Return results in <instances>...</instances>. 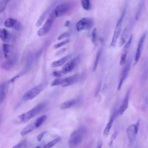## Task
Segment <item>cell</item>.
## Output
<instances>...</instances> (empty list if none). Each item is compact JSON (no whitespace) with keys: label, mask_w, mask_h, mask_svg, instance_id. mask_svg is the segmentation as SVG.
<instances>
[{"label":"cell","mask_w":148,"mask_h":148,"mask_svg":"<svg viewBox=\"0 0 148 148\" xmlns=\"http://www.w3.org/2000/svg\"><path fill=\"white\" fill-rule=\"evenodd\" d=\"M86 129L84 127H79L77 130L73 131L69 138V146L70 147H75L80 145L84 137Z\"/></svg>","instance_id":"obj_1"},{"label":"cell","mask_w":148,"mask_h":148,"mask_svg":"<svg viewBox=\"0 0 148 148\" xmlns=\"http://www.w3.org/2000/svg\"><path fill=\"white\" fill-rule=\"evenodd\" d=\"M2 50L5 59H7L9 57H10L12 56V54L14 53L13 51L12 46L10 44L6 43H4L2 45Z\"/></svg>","instance_id":"obj_21"},{"label":"cell","mask_w":148,"mask_h":148,"mask_svg":"<svg viewBox=\"0 0 148 148\" xmlns=\"http://www.w3.org/2000/svg\"><path fill=\"white\" fill-rule=\"evenodd\" d=\"M69 42V39H65V40H62V41H61L59 43H57L55 44L54 45V49H58V48L65 45L66 44H67Z\"/></svg>","instance_id":"obj_34"},{"label":"cell","mask_w":148,"mask_h":148,"mask_svg":"<svg viewBox=\"0 0 148 148\" xmlns=\"http://www.w3.org/2000/svg\"><path fill=\"white\" fill-rule=\"evenodd\" d=\"M72 55L71 54H69L67 56H65L63 57H62L61 58L54 61H53L51 64V66L52 68H57V67H60L61 66L64 65L66 62L68 61V60L71 58Z\"/></svg>","instance_id":"obj_20"},{"label":"cell","mask_w":148,"mask_h":148,"mask_svg":"<svg viewBox=\"0 0 148 148\" xmlns=\"http://www.w3.org/2000/svg\"><path fill=\"white\" fill-rule=\"evenodd\" d=\"M47 119V116L46 115H42L38 117L37 119L35 120V121H34V123L35 124V126L36 128H39Z\"/></svg>","instance_id":"obj_27"},{"label":"cell","mask_w":148,"mask_h":148,"mask_svg":"<svg viewBox=\"0 0 148 148\" xmlns=\"http://www.w3.org/2000/svg\"><path fill=\"white\" fill-rule=\"evenodd\" d=\"M102 142H99L98 145H97V148H102Z\"/></svg>","instance_id":"obj_40"},{"label":"cell","mask_w":148,"mask_h":148,"mask_svg":"<svg viewBox=\"0 0 148 148\" xmlns=\"http://www.w3.org/2000/svg\"><path fill=\"white\" fill-rule=\"evenodd\" d=\"M64 78H60V77H57V79H54L53 82L51 83V86H59L62 84L63 82H64Z\"/></svg>","instance_id":"obj_33"},{"label":"cell","mask_w":148,"mask_h":148,"mask_svg":"<svg viewBox=\"0 0 148 148\" xmlns=\"http://www.w3.org/2000/svg\"><path fill=\"white\" fill-rule=\"evenodd\" d=\"M125 66H124V68H123L121 72L120 73V79H119V82L118 83V87H117V90L119 91L123 83L125 81V80L126 79V78L128 76L130 69V67H131V61L129 60L127 61V62L125 63Z\"/></svg>","instance_id":"obj_10"},{"label":"cell","mask_w":148,"mask_h":148,"mask_svg":"<svg viewBox=\"0 0 148 148\" xmlns=\"http://www.w3.org/2000/svg\"><path fill=\"white\" fill-rule=\"evenodd\" d=\"M130 93H131V88H129L127 90V91L126 92V94L125 95L124 99H123V102H122V103H121V105L119 108V109L118 110V113L120 115H122L128 108Z\"/></svg>","instance_id":"obj_17"},{"label":"cell","mask_w":148,"mask_h":148,"mask_svg":"<svg viewBox=\"0 0 148 148\" xmlns=\"http://www.w3.org/2000/svg\"><path fill=\"white\" fill-rule=\"evenodd\" d=\"M139 121L138 120L135 124H132L130 125L127 128V137L129 140V142L131 145H132L136 139V135L138 134Z\"/></svg>","instance_id":"obj_8"},{"label":"cell","mask_w":148,"mask_h":148,"mask_svg":"<svg viewBox=\"0 0 148 148\" xmlns=\"http://www.w3.org/2000/svg\"><path fill=\"white\" fill-rule=\"evenodd\" d=\"M125 9H124L120 17L119 18V19L118 20V21H117V23L116 24L114 29V32H113V35L112 38V40L110 42V46L114 47L116 45L117 42V39L121 34V28H122V23H123V18L124 17L125 14Z\"/></svg>","instance_id":"obj_4"},{"label":"cell","mask_w":148,"mask_h":148,"mask_svg":"<svg viewBox=\"0 0 148 148\" xmlns=\"http://www.w3.org/2000/svg\"><path fill=\"white\" fill-rule=\"evenodd\" d=\"M144 5H145V1L141 0L139 3L138 8H137V10H136L135 16V20H138L140 18V17L142 14V11H143Z\"/></svg>","instance_id":"obj_25"},{"label":"cell","mask_w":148,"mask_h":148,"mask_svg":"<svg viewBox=\"0 0 148 148\" xmlns=\"http://www.w3.org/2000/svg\"><path fill=\"white\" fill-rule=\"evenodd\" d=\"M133 39L132 35H131L128 40L125 42V43L124 45L123 49L122 50L121 53V56H120V64L121 65H123L125 64L127 60V56L128 53L131 45L132 43V41Z\"/></svg>","instance_id":"obj_11"},{"label":"cell","mask_w":148,"mask_h":148,"mask_svg":"<svg viewBox=\"0 0 148 148\" xmlns=\"http://www.w3.org/2000/svg\"><path fill=\"white\" fill-rule=\"evenodd\" d=\"M46 133H47V131H43V132H40V134H39V135L37 136V140H38V141L40 142V141L42 139V138H43L44 135H45Z\"/></svg>","instance_id":"obj_37"},{"label":"cell","mask_w":148,"mask_h":148,"mask_svg":"<svg viewBox=\"0 0 148 148\" xmlns=\"http://www.w3.org/2000/svg\"><path fill=\"white\" fill-rule=\"evenodd\" d=\"M1 115L0 114V121H1Z\"/></svg>","instance_id":"obj_44"},{"label":"cell","mask_w":148,"mask_h":148,"mask_svg":"<svg viewBox=\"0 0 148 148\" xmlns=\"http://www.w3.org/2000/svg\"><path fill=\"white\" fill-rule=\"evenodd\" d=\"M78 63V58H73L68 62H66L63 66L61 72L63 75L66 74L72 71H73L76 66L77 65Z\"/></svg>","instance_id":"obj_14"},{"label":"cell","mask_w":148,"mask_h":148,"mask_svg":"<svg viewBox=\"0 0 148 148\" xmlns=\"http://www.w3.org/2000/svg\"><path fill=\"white\" fill-rule=\"evenodd\" d=\"M46 106V103L42 102L40 103L33 108H32L29 111L22 113L20 114L18 118L20 120V121L23 123H26L30 120L32 118L34 117L36 115H37L40 111H42L45 107Z\"/></svg>","instance_id":"obj_2"},{"label":"cell","mask_w":148,"mask_h":148,"mask_svg":"<svg viewBox=\"0 0 148 148\" xmlns=\"http://www.w3.org/2000/svg\"><path fill=\"white\" fill-rule=\"evenodd\" d=\"M23 145H24V142L23 141H21L19 143H18L17 144H16L14 146H13L12 148H22Z\"/></svg>","instance_id":"obj_38"},{"label":"cell","mask_w":148,"mask_h":148,"mask_svg":"<svg viewBox=\"0 0 148 148\" xmlns=\"http://www.w3.org/2000/svg\"><path fill=\"white\" fill-rule=\"evenodd\" d=\"M52 75L54 77H60L62 75H63L61 71H54L52 73Z\"/></svg>","instance_id":"obj_36"},{"label":"cell","mask_w":148,"mask_h":148,"mask_svg":"<svg viewBox=\"0 0 148 148\" xmlns=\"http://www.w3.org/2000/svg\"><path fill=\"white\" fill-rule=\"evenodd\" d=\"M9 0H1L0 2V15L6 9L7 4ZM0 20H1V16H0Z\"/></svg>","instance_id":"obj_31"},{"label":"cell","mask_w":148,"mask_h":148,"mask_svg":"<svg viewBox=\"0 0 148 148\" xmlns=\"http://www.w3.org/2000/svg\"><path fill=\"white\" fill-rule=\"evenodd\" d=\"M81 4L83 9L85 10H89L91 9L90 0H81Z\"/></svg>","instance_id":"obj_29"},{"label":"cell","mask_w":148,"mask_h":148,"mask_svg":"<svg viewBox=\"0 0 148 148\" xmlns=\"http://www.w3.org/2000/svg\"><path fill=\"white\" fill-rule=\"evenodd\" d=\"M73 4L72 2H65L56 6L53 10L56 17H61L68 13L73 8Z\"/></svg>","instance_id":"obj_6"},{"label":"cell","mask_w":148,"mask_h":148,"mask_svg":"<svg viewBox=\"0 0 148 148\" xmlns=\"http://www.w3.org/2000/svg\"><path fill=\"white\" fill-rule=\"evenodd\" d=\"M36 129V127L35 126V124L34 122L32 123H31L27 126H25L24 128H23L20 132V135L23 136L29 134L30 132H32L34 130Z\"/></svg>","instance_id":"obj_22"},{"label":"cell","mask_w":148,"mask_h":148,"mask_svg":"<svg viewBox=\"0 0 148 148\" xmlns=\"http://www.w3.org/2000/svg\"><path fill=\"white\" fill-rule=\"evenodd\" d=\"M70 24V21H66L65 22V26H68V25Z\"/></svg>","instance_id":"obj_42"},{"label":"cell","mask_w":148,"mask_h":148,"mask_svg":"<svg viewBox=\"0 0 148 148\" xmlns=\"http://www.w3.org/2000/svg\"><path fill=\"white\" fill-rule=\"evenodd\" d=\"M45 84L41 83L39 84L33 88H31L27 92H26L23 97L24 101H29L33 99L34 98L37 97L45 88Z\"/></svg>","instance_id":"obj_5"},{"label":"cell","mask_w":148,"mask_h":148,"mask_svg":"<svg viewBox=\"0 0 148 148\" xmlns=\"http://www.w3.org/2000/svg\"><path fill=\"white\" fill-rule=\"evenodd\" d=\"M65 49H62V50H60V51L57 52L56 54L57 55V54H61V53H63L65 51Z\"/></svg>","instance_id":"obj_41"},{"label":"cell","mask_w":148,"mask_h":148,"mask_svg":"<svg viewBox=\"0 0 148 148\" xmlns=\"http://www.w3.org/2000/svg\"><path fill=\"white\" fill-rule=\"evenodd\" d=\"M146 36V33H144L143 34V35L140 37L138 46H137V48L136 50V52H135V57H134V64H136L138 63V62L139 61L141 54H142V49H143V46L144 44V42L145 40Z\"/></svg>","instance_id":"obj_13"},{"label":"cell","mask_w":148,"mask_h":148,"mask_svg":"<svg viewBox=\"0 0 148 148\" xmlns=\"http://www.w3.org/2000/svg\"><path fill=\"white\" fill-rule=\"evenodd\" d=\"M18 61V54L17 53H13L12 56L6 59L1 64L0 67L6 71H8L12 68Z\"/></svg>","instance_id":"obj_9"},{"label":"cell","mask_w":148,"mask_h":148,"mask_svg":"<svg viewBox=\"0 0 148 148\" xmlns=\"http://www.w3.org/2000/svg\"><path fill=\"white\" fill-rule=\"evenodd\" d=\"M101 54H102V49H100L97 51L96 56H95V61H94V65H93V68H92V71L93 72L96 71V69L97 68V66H98V62L99 61L100 57L101 56Z\"/></svg>","instance_id":"obj_28"},{"label":"cell","mask_w":148,"mask_h":148,"mask_svg":"<svg viewBox=\"0 0 148 148\" xmlns=\"http://www.w3.org/2000/svg\"><path fill=\"white\" fill-rule=\"evenodd\" d=\"M80 76L79 75H73L72 76H69L68 77H65L64 79V82L61 84V86L63 87L69 86L77 82L79 80Z\"/></svg>","instance_id":"obj_19"},{"label":"cell","mask_w":148,"mask_h":148,"mask_svg":"<svg viewBox=\"0 0 148 148\" xmlns=\"http://www.w3.org/2000/svg\"><path fill=\"white\" fill-rule=\"evenodd\" d=\"M70 36V33L68 32H63L62 34H61V35H60L58 36V37L57 38V40H62L63 39H65L66 38H68Z\"/></svg>","instance_id":"obj_35"},{"label":"cell","mask_w":148,"mask_h":148,"mask_svg":"<svg viewBox=\"0 0 148 148\" xmlns=\"http://www.w3.org/2000/svg\"><path fill=\"white\" fill-rule=\"evenodd\" d=\"M116 136H117V132L116 131L114 134H113V135H112V138H111V140H110V146H111V145H112V143H113V141L114 140V138L116 137Z\"/></svg>","instance_id":"obj_39"},{"label":"cell","mask_w":148,"mask_h":148,"mask_svg":"<svg viewBox=\"0 0 148 148\" xmlns=\"http://www.w3.org/2000/svg\"><path fill=\"white\" fill-rule=\"evenodd\" d=\"M35 148H40V146H37V147H36Z\"/></svg>","instance_id":"obj_43"},{"label":"cell","mask_w":148,"mask_h":148,"mask_svg":"<svg viewBox=\"0 0 148 148\" xmlns=\"http://www.w3.org/2000/svg\"><path fill=\"white\" fill-rule=\"evenodd\" d=\"M0 39L4 43H9L13 41V35L6 28H0Z\"/></svg>","instance_id":"obj_16"},{"label":"cell","mask_w":148,"mask_h":148,"mask_svg":"<svg viewBox=\"0 0 148 148\" xmlns=\"http://www.w3.org/2000/svg\"><path fill=\"white\" fill-rule=\"evenodd\" d=\"M4 25L6 28H14L16 31H20L23 28L21 23L17 20L13 18H8L4 21Z\"/></svg>","instance_id":"obj_12"},{"label":"cell","mask_w":148,"mask_h":148,"mask_svg":"<svg viewBox=\"0 0 148 148\" xmlns=\"http://www.w3.org/2000/svg\"><path fill=\"white\" fill-rule=\"evenodd\" d=\"M118 113V111L117 112H116L114 111L112 114L111 116H110V118H109V121H108L104 130H103V135L104 136L106 137L108 136V135H109V132H110V131L112 127V125H113V124L114 123V119L116 118V114Z\"/></svg>","instance_id":"obj_18"},{"label":"cell","mask_w":148,"mask_h":148,"mask_svg":"<svg viewBox=\"0 0 148 148\" xmlns=\"http://www.w3.org/2000/svg\"><path fill=\"white\" fill-rule=\"evenodd\" d=\"M94 20L89 17H83L76 24V28L78 32L90 29L94 25Z\"/></svg>","instance_id":"obj_7"},{"label":"cell","mask_w":148,"mask_h":148,"mask_svg":"<svg viewBox=\"0 0 148 148\" xmlns=\"http://www.w3.org/2000/svg\"><path fill=\"white\" fill-rule=\"evenodd\" d=\"M132 24H133V21H131L126 25V27L124 28V30L123 31V32L121 35L120 41H119V46L120 47L124 45L125 43V42L127 41V38H128V36L129 35V33L131 31V29L132 28Z\"/></svg>","instance_id":"obj_15"},{"label":"cell","mask_w":148,"mask_h":148,"mask_svg":"<svg viewBox=\"0 0 148 148\" xmlns=\"http://www.w3.org/2000/svg\"><path fill=\"white\" fill-rule=\"evenodd\" d=\"M51 8V7H49V8H47V9L40 16V17H39V18H38V20H37L36 23V27H40V26L42 24V23H43L44 20H45V18H46L47 15L48 13H49V11H50Z\"/></svg>","instance_id":"obj_24"},{"label":"cell","mask_w":148,"mask_h":148,"mask_svg":"<svg viewBox=\"0 0 148 148\" xmlns=\"http://www.w3.org/2000/svg\"><path fill=\"white\" fill-rule=\"evenodd\" d=\"M56 16L52 11L48 16L47 18H46V21L45 22L43 25L38 29L37 31V35L39 37H42L47 35L50 30L51 29L52 25L56 19Z\"/></svg>","instance_id":"obj_3"},{"label":"cell","mask_w":148,"mask_h":148,"mask_svg":"<svg viewBox=\"0 0 148 148\" xmlns=\"http://www.w3.org/2000/svg\"><path fill=\"white\" fill-rule=\"evenodd\" d=\"M60 140V138H57L50 141L46 145H45L44 146V148H51L55 145H56Z\"/></svg>","instance_id":"obj_30"},{"label":"cell","mask_w":148,"mask_h":148,"mask_svg":"<svg viewBox=\"0 0 148 148\" xmlns=\"http://www.w3.org/2000/svg\"><path fill=\"white\" fill-rule=\"evenodd\" d=\"M6 92V85L5 83L0 86V104L4 101Z\"/></svg>","instance_id":"obj_26"},{"label":"cell","mask_w":148,"mask_h":148,"mask_svg":"<svg viewBox=\"0 0 148 148\" xmlns=\"http://www.w3.org/2000/svg\"><path fill=\"white\" fill-rule=\"evenodd\" d=\"M77 103V99H69L64 102H63L60 108L61 109H67L73 106Z\"/></svg>","instance_id":"obj_23"},{"label":"cell","mask_w":148,"mask_h":148,"mask_svg":"<svg viewBox=\"0 0 148 148\" xmlns=\"http://www.w3.org/2000/svg\"><path fill=\"white\" fill-rule=\"evenodd\" d=\"M91 41L93 43L94 45L97 44V28H94L91 32Z\"/></svg>","instance_id":"obj_32"}]
</instances>
